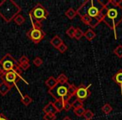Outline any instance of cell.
Returning <instances> with one entry per match:
<instances>
[{
	"label": "cell",
	"instance_id": "obj_6",
	"mask_svg": "<svg viewBox=\"0 0 122 120\" xmlns=\"http://www.w3.org/2000/svg\"><path fill=\"white\" fill-rule=\"evenodd\" d=\"M0 78L2 80L3 83H6V84L9 85L13 88V86H17V83L19 82L20 80L24 81L25 83L29 84L27 81L24 80V78H22L20 74L17 73L14 71H9V72H5L4 74L0 75Z\"/></svg>",
	"mask_w": 122,
	"mask_h": 120
},
{
	"label": "cell",
	"instance_id": "obj_30",
	"mask_svg": "<svg viewBox=\"0 0 122 120\" xmlns=\"http://www.w3.org/2000/svg\"><path fill=\"white\" fill-rule=\"evenodd\" d=\"M55 119H56L55 113H45L44 115V120H55Z\"/></svg>",
	"mask_w": 122,
	"mask_h": 120
},
{
	"label": "cell",
	"instance_id": "obj_26",
	"mask_svg": "<svg viewBox=\"0 0 122 120\" xmlns=\"http://www.w3.org/2000/svg\"><path fill=\"white\" fill-rule=\"evenodd\" d=\"M77 91V87L75 84H69L68 86V92L72 97L75 96V93Z\"/></svg>",
	"mask_w": 122,
	"mask_h": 120
},
{
	"label": "cell",
	"instance_id": "obj_33",
	"mask_svg": "<svg viewBox=\"0 0 122 120\" xmlns=\"http://www.w3.org/2000/svg\"><path fill=\"white\" fill-rule=\"evenodd\" d=\"M67 49H68V47H67V45H66V44H65V43H62L59 48H58V50H59L61 53H65L67 51Z\"/></svg>",
	"mask_w": 122,
	"mask_h": 120
},
{
	"label": "cell",
	"instance_id": "obj_11",
	"mask_svg": "<svg viewBox=\"0 0 122 120\" xmlns=\"http://www.w3.org/2000/svg\"><path fill=\"white\" fill-rule=\"evenodd\" d=\"M16 88H17L18 91H19V94H20V96H21V102L23 103V104L25 105V106H29V105L33 102L32 98H31L30 96H29L28 94H23L17 86H16Z\"/></svg>",
	"mask_w": 122,
	"mask_h": 120
},
{
	"label": "cell",
	"instance_id": "obj_7",
	"mask_svg": "<svg viewBox=\"0 0 122 120\" xmlns=\"http://www.w3.org/2000/svg\"><path fill=\"white\" fill-rule=\"evenodd\" d=\"M29 17H32L33 19H36L37 21L42 22L43 20H45L49 17V12L48 10L42 5L41 4L38 3L29 13Z\"/></svg>",
	"mask_w": 122,
	"mask_h": 120
},
{
	"label": "cell",
	"instance_id": "obj_19",
	"mask_svg": "<svg viewBox=\"0 0 122 120\" xmlns=\"http://www.w3.org/2000/svg\"><path fill=\"white\" fill-rule=\"evenodd\" d=\"M30 18V20H31V24H32V29H42V23L39 22V21H37L36 19H33L32 17H29Z\"/></svg>",
	"mask_w": 122,
	"mask_h": 120
},
{
	"label": "cell",
	"instance_id": "obj_39",
	"mask_svg": "<svg viewBox=\"0 0 122 120\" xmlns=\"http://www.w3.org/2000/svg\"><path fill=\"white\" fill-rule=\"evenodd\" d=\"M62 120H72L71 118H70V117H68V116H66V117H65V118H63Z\"/></svg>",
	"mask_w": 122,
	"mask_h": 120
},
{
	"label": "cell",
	"instance_id": "obj_10",
	"mask_svg": "<svg viewBox=\"0 0 122 120\" xmlns=\"http://www.w3.org/2000/svg\"><path fill=\"white\" fill-rule=\"evenodd\" d=\"M112 80L115 82L116 84L120 86V89H121V94H122V69H120L113 75L112 77Z\"/></svg>",
	"mask_w": 122,
	"mask_h": 120
},
{
	"label": "cell",
	"instance_id": "obj_35",
	"mask_svg": "<svg viewBox=\"0 0 122 120\" xmlns=\"http://www.w3.org/2000/svg\"><path fill=\"white\" fill-rule=\"evenodd\" d=\"M81 21L84 23L85 24H86V25H89V24L90 23V21H91V18L89 17V16H84V17L81 18Z\"/></svg>",
	"mask_w": 122,
	"mask_h": 120
},
{
	"label": "cell",
	"instance_id": "obj_32",
	"mask_svg": "<svg viewBox=\"0 0 122 120\" xmlns=\"http://www.w3.org/2000/svg\"><path fill=\"white\" fill-rule=\"evenodd\" d=\"M100 23V21L97 20L96 19H91V21H90V23L89 24V26H90V28H92V29H95Z\"/></svg>",
	"mask_w": 122,
	"mask_h": 120
},
{
	"label": "cell",
	"instance_id": "obj_17",
	"mask_svg": "<svg viewBox=\"0 0 122 120\" xmlns=\"http://www.w3.org/2000/svg\"><path fill=\"white\" fill-rule=\"evenodd\" d=\"M84 36H85V37L86 38V39H88L89 41H92L96 37V34H95L92 29H88V30L85 33Z\"/></svg>",
	"mask_w": 122,
	"mask_h": 120
},
{
	"label": "cell",
	"instance_id": "obj_15",
	"mask_svg": "<svg viewBox=\"0 0 122 120\" xmlns=\"http://www.w3.org/2000/svg\"><path fill=\"white\" fill-rule=\"evenodd\" d=\"M12 87L9 86V85L6 84L4 83H0V94L2 95V96H5L11 90Z\"/></svg>",
	"mask_w": 122,
	"mask_h": 120
},
{
	"label": "cell",
	"instance_id": "obj_28",
	"mask_svg": "<svg viewBox=\"0 0 122 120\" xmlns=\"http://www.w3.org/2000/svg\"><path fill=\"white\" fill-rule=\"evenodd\" d=\"M85 112V109L84 107H80V108H75V109H74V113H75L78 117L83 116Z\"/></svg>",
	"mask_w": 122,
	"mask_h": 120
},
{
	"label": "cell",
	"instance_id": "obj_18",
	"mask_svg": "<svg viewBox=\"0 0 122 120\" xmlns=\"http://www.w3.org/2000/svg\"><path fill=\"white\" fill-rule=\"evenodd\" d=\"M77 15V12L73 9V8H70L68 10L65 12V16L68 18L69 19H73Z\"/></svg>",
	"mask_w": 122,
	"mask_h": 120
},
{
	"label": "cell",
	"instance_id": "obj_31",
	"mask_svg": "<svg viewBox=\"0 0 122 120\" xmlns=\"http://www.w3.org/2000/svg\"><path fill=\"white\" fill-rule=\"evenodd\" d=\"M34 64L35 65L36 67H40L41 65L44 63V61H43V59L39 57H36L34 59V61H33Z\"/></svg>",
	"mask_w": 122,
	"mask_h": 120
},
{
	"label": "cell",
	"instance_id": "obj_13",
	"mask_svg": "<svg viewBox=\"0 0 122 120\" xmlns=\"http://www.w3.org/2000/svg\"><path fill=\"white\" fill-rule=\"evenodd\" d=\"M43 111H44V113H56L57 111H56L55 108L54 106V103L52 102H49L48 104H46L45 106L43 108Z\"/></svg>",
	"mask_w": 122,
	"mask_h": 120
},
{
	"label": "cell",
	"instance_id": "obj_25",
	"mask_svg": "<svg viewBox=\"0 0 122 120\" xmlns=\"http://www.w3.org/2000/svg\"><path fill=\"white\" fill-rule=\"evenodd\" d=\"M83 116L85 117V120H90L94 118L95 113H94L90 109H87V110H85V113H84Z\"/></svg>",
	"mask_w": 122,
	"mask_h": 120
},
{
	"label": "cell",
	"instance_id": "obj_12",
	"mask_svg": "<svg viewBox=\"0 0 122 120\" xmlns=\"http://www.w3.org/2000/svg\"><path fill=\"white\" fill-rule=\"evenodd\" d=\"M58 84H59V83H58V81H57V78L53 76H50L49 78H48V79L45 81V85L49 88V89H51V88H54V87H56Z\"/></svg>",
	"mask_w": 122,
	"mask_h": 120
},
{
	"label": "cell",
	"instance_id": "obj_37",
	"mask_svg": "<svg viewBox=\"0 0 122 120\" xmlns=\"http://www.w3.org/2000/svg\"><path fill=\"white\" fill-rule=\"evenodd\" d=\"M19 66H20V68L22 69V71H23V70H24V71H25V70L29 69V68H30V64H29V63H22V64H19Z\"/></svg>",
	"mask_w": 122,
	"mask_h": 120
},
{
	"label": "cell",
	"instance_id": "obj_1",
	"mask_svg": "<svg viewBox=\"0 0 122 120\" xmlns=\"http://www.w3.org/2000/svg\"><path fill=\"white\" fill-rule=\"evenodd\" d=\"M122 0H109L105 3L106 14L104 17L103 22L115 31V38L117 39L116 28L122 22Z\"/></svg>",
	"mask_w": 122,
	"mask_h": 120
},
{
	"label": "cell",
	"instance_id": "obj_36",
	"mask_svg": "<svg viewBox=\"0 0 122 120\" xmlns=\"http://www.w3.org/2000/svg\"><path fill=\"white\" fill-rule=\"evenodd\" d=\"M29 63V58H27L26 56H22V57L19 58V64H22V63Z\"/></svg>",
	"mask_w": 122,
	"mask_h": 120
},
{
	"label": "cell",
	"instance_id": "obj_5",
	"mask_svg": "<svg viewBox=\"0 0 122 120\" xmlns=\"http://www.w3.org/2000/svg\"><path fill=\"white\" fill-rule=\"evenodd\" d=\"M68 86L69 83L67 85L59 84V83L56 87L51 88V89H49L48 93H49L55 100L63 99L64 101H70L72 96L68 92Z\"/></svg>",
	"mask_w": 122,
	"mask_h": 120
},
{
	"label": "cell",
	"instance_id": "obj_3",
	"mask_svg": "<svg viewBox=\"0 0 122 120\" xmlns=\"http://www.w3.org/2000/svg\"><path fill=\"white\" fill-rule=\"evenodd\" d=\"M22 8L14 0H3L0 2V17L6 23H10L20 14Z\"/></svg>",
	"mask_w": 122,
	"mask_h": 120
},
{
	"label": "cell",
	"instance_id": "obj_34",
	"mask_svg": "<svg viewBox=\"0 0 122 120\" xmlns=\"http://www.w3.org/2000/svg\"><path fill=\"white\" fill-rule=\"evenodd\" d=\"M72 108V105H71V103H70V101H65L64 103V109L65 111H70Z\"/></svg>",
	"mask_w": 122,
	"mask_h": 120
},
{
	"label": "cell",
	"instance_id": "obj_16",
	"mask_svg": "<svg viewBox=\"0 0 122 120\" xmlns=\"http://www.w3.org/2000/svg\"><path fill=\"white\" fill-rule=\"evenodd\" d=\"M64 103H65V101L63 99H59L54 101V106L55 108L57 113H59V112H61L64 109Z\"/></svg>",
	"mask_w": 122,
	"mask_h": 120
},
{
	"label": "cell",
	"instance_id": "obj_2",
	"mask_svg": "<svg viewBox=\"0 0 122 120\" xmlns=\"http://www.w3.org/2000/svg\"><path fill=\"white\" fill-rule=\"evenodd\" d=\"M105 3L100 0H86L77 9V15L80 18L87 15L91 19H95L100 14V12L105 6Z\"/></svg>",
	"mask_w": 122,
	"mask_h": 120
},
{
	"label": "cell",
	"instance_id": "obj_22",
	"mask_svg": "<svg viewBox=\"0 0 122 120\" xmlns=\"http://www.w3.org/2000/svg\"><path fill=\"white\" fill-rule=\"evenodd\" d=\"M71 105H72V108L75 109V108H80V107H84V102L82 100L79 99V98H76V99H75L72 102Z\"/></svg>",
	"mask_w": 122,
	"mask_h": 120
},
{
	"label": "cell",
	"instance_id": "obj_21",
	"mask_svg": "<svg viewBox=\"0 0 122 120\" xmlns=\"http://www.w3.org/2000/svg\"><path fill=\"white\" fill-rule=\"evenodd\" d=\"M14 21L15 22V24H18V25H22V24H24V23H25L26 19L22 14H19V15H17L15 18H14Z\"/></svg>",
	"mask_w": 122,
	"mask_h": 120
},
{
	"label": "cell",
	"instance_id": "obj_23",
	"mask_svg": "<svg viewBox=\"0 0 122 120\" xmlns=\"http://www.w3.org/2000/svg\"><path fill=\"white\" fill-rule=\"evenodd\" d=\"M101 110L105 114H109V113H111L113 108H112L111 105H110V103H105V104L101 108Z\"/></svg>",
	"mask_w": 122,
	"mask_h": 120
},
{
	"label": "cell",
	"instance_id": "obj_8",
	"mask_svg": "<svg viewBox=\"0 0 122 120\" xmlns=\"http://www.w3.org/2000/svg\"><path fill=\"white\" fill-rule=\"evenodd\" d=\"M26 36H27L33 43H34L35 44H38L44 38V37H45V33H44L42 29H31L30 30H29L27 32Z\"/></svg>",
	"mask_w": 122,
	"mask_h": 120
},
{
	"label": "cell",
	"instance_id": "obj_38",
	"mask_svg": "<svg viewBox=\"0 0 122 120\" xmlns=\"http://www.w3.org/2000/svg\"><path fill=\"white\" fill-rule=\"evenodd\" d=\"M0 120H9V119L4 114V113H0Z\"/></svg>",
	"mask_w": 122,
	"mask_h": 120
},
{
	"label": "cell",
	"instance_id": "obj_9",
	"mask_svg": "<svg viewBox=\"0 0 122 120\" xmlns=\"http://www.w3.org/2000/svg\"><path fill=\"white\" fill-rule=\"evenodd\" d=\"M90 93H91L89 90V87L85 86L84 84H80L79 87H77V91L76 93H75V96H76L77 98L84 101L88 97H90Z\"/></svg>",
	"mask_w": 122,
	"mask_h": 120
},
{
	"label": "cell",
	"instance_id": "obj_29",
	"mask_svg": "<svg viewBox=\"0 0 122 120\" xmlns=\"http://www.w3.org/2000/svg\"><path fill=\"white\" fill-rule=\"evenodd\" d=\"M114 53L118 58H122V45H118L115 49H114Z\"/></svg>",
	"mask_w": 122,
	"mask_h": 120
},
{
	"label": "cell",
	"instance_id": "obj_24",
	"mask_svg": "<svg viewBox=\"0 0 122 120\" xmlns=\"http://www.w3.org/2000/svg\"><path fill=\"white\" fill-rule=\"evenodd\" d=\"M75 30H76V28H75L74 26H70V27L66 30V34L70 38H75Z\"/></svg>",
	"mask_w": 122,
	"mask_h": 120
},
{
	"label": "cell",
	"instance_id": "obj_4",
	"mask_svg": "<svg viewBox=\"0 0 122 120\" xmlns=\"http://www.w3.org/2000/svg\"><path fill=\"white\" fill-rule=\"evenodd\" d=\"M0 63L2 65L4 73L9 71H14L20 75L22 73V69L20 68L19 62L11 54H5L3 57V58L0 60Z\"/></svg>",
	"mask_w": 122,
	"mask_h": 120
},
{
	"label": "cell",
	"instance_id": "obj_20",
	"mask_svg": "<svg viewBox=\"0 0 122 120\" xmlns=\"http://www.w3.org/2000/svg\"><path fill=\"white\" fill-rule=\"evenodd\" d=\"M57 81L59 84H67L68 83V78L65 73H61L57 78Z\"/></svg>",
	"mask_w": 122,
	"mask_h": 120
},
{
	"label": "cell",
	"instance_id": "obj_27",
	"mask_svg": "<svg viewBox=\"0 0 122 120\" xmlns=\"http://www.w3.org/2000/svg\"><path fill=\"white\" fill-rule=\"evenodd\" d=\"M84 34H85V33H84L80 28H76V30H75V38L76 39V40H80L84 36Z\"/></svg>",
	"mask_w": 122,
	"mask_h": 120
},
{
	"label": "cell",
	"instance_id": "obj_14",
	"mask_svg": "<svg viewBox=\"0 0 122 120\" xmlns=\"http://www.w3.org/2000/svg\"><path fill=\"white\" fill-rule=\"evenodd\" d=\"M62 43H64L63 40H62V39H61L58 35H55L50 40V44L53 46V47L55 48H57V49H58V48H59Z\"/></svg>",
	"mask_w": 122,
	"mask_h": 120
}]
</instances>
